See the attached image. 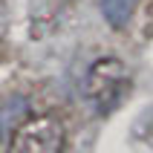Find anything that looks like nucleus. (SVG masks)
I'll use <instances>...</instances> for the list:
<instances>
[{
  "label": "nucleus",
  "instance_id": "1",
  "mask_svg": "<svg viewBox=\"0 0 153 153\" xmlns=\"http://www.w3.org/2000/svg\"><path fill=\"white\" fill-rule=\"evenodd\" d=\"M130 90V72L119 58H98L84 75V95L98 113H110Z\"/></svg>",
  "mask_w": 153,
  "mask_h": 153
},
{
  "label": "nucleus",
  "instance_id": "2",
  "mask_svg": "<svg viewBox=\"0 0 153 153\" xmlns=\"http://www.w3.org/2000/svg\"><path fill=\"white\" fill-rule=\"evenodd\" d=\"M64 145H67V130L61 119L43 113V116H29L12 130L6 153H64Z\"/></svg>",
  "mask_w": 153,
  "mask_h": 153
},
{
  "label": "nucleus",
  "instance_id": "3",
  "mask_svg": "<svg viewBox=\"0 0 153 153\" xmlns=\"http://www.w3.org/2000/svg\"><path fill=\"white\" fill-rule=\"evenodd\" d=\"M136 6H139V0H101V15L113 29H121V26L130 23Z\"/></svg>",
  "mask_w": 153,
  "mask_h": 153
}]
</instances>
